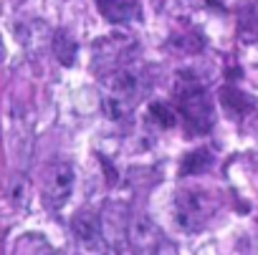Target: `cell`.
<instances>
[{"label":"cell","mask_w":258,"mask_h":255,"mask_svg":"<svg viewBox=\"0 0 258 255\" xmlns=\"http://www.w3.org/2000/svg\"><path fill=\"white\" fill-rule=\"evenodd\" d=\"M94 3L109 23H129L142 18L140 0H94Z\"/></svg>","instance_id":"7"},{"label":"cell","mask_w":258,"mask_h":255,"mask_svg":"<svg viewBox=\"0 0 258 255\" xmlns=\"http://www.w3.org/2000/svg\"><path fill=\"white\" fill-rule=\"evenodd\" d=\"M8 197H11V205L23 210L28 205V182L26 177H11L8 180Z\"/></svg>","instance_id":"13"},{"label":"cell","mask_w":258,"mask_h":255,"mask_svg":"<svg viewBox=\"0 0 258 255\" xmlns=\"http://www.w3.org/2000/svg\"><path fill=\"white\" fill-rule=\"evenodd\" d=\"M71 232H74V240L79 247L84 250H104L106 245V237H104V227H101V217L89 212V210H81L74 215L71 220Z\"/></svg>","instance_id":"6"},{"label":"cell","mask_w":258,"mask_h":255,"mask_svg":"<svg viewBox=\"0 0 258 255\" xmlns=\"http://www.w3.org/2000/svg\"><path fill=\"white\" fill-rule=\"evenodd\" d=\"M126 242L140 252H157L165 242L162 230L157 227V222L147 215H135L129 217V227H126Z\"/></svg>","instance_id":"5"},{"label":"cell","mask_w":258,"mask_h":255,"mask_svg":"<svg viewBox=\"0 0 258 255\" xmlns=\"http://www.w3.org/2000/svg\"><path fill=\"white\" fill-rule=\"evenodd\" d=\"M180 114L182 119L192 126V132H200L205 134L213 121H215V114H213V104L205 94V89L200 86V81L195 78H180Z\"/></svg>","instance_id":"3"},{"label":"cell","mask_w":258,"mask_h":255,"mask_svg":"<svg viewBox=\"0 0 258 255\" xmlns=\"http://www.w3.org/2000/svg\"><path fill=\"white\" fill-rule=\"evenodd\" d=\"M104 99H101V109L111 121H124L132 116L137 101L147 94V81L145 76L132 68V66H116L111 68L104 81Z\"/></svg>","instance_id":"1"},{"label":"cell","mask_w":258,"mask_h":255,"mask_svg":"<svg viewBox=\"0 0 258 255\" xmlns=\"http://www.w3.org/2000/svg\"><path fill=\"white\" fill-rule=\"evenodd\" d=\"M135 48V43L129 41L126 36H106V38H101V41H96L94 43V58L96 61H101V63H114V68H116V61L124 56V53H129Z\"/></svg>","instance_id":"9"},{"label":"cell","mask_w":258,"mask_h":255,"mask_svg":"<svg viewBox=\"0 0 258 255\" xmlns=\"http://www.w3.org/2000/svg\"><path fill=\"white\" fill-rule=\"evenodd\" d=\"M76 187V169L71 162H53L43 177V200L51 210H61Z\"/></svg>","instance_id":"4"},{"label":"cell","mask_w":258,"mask_h":255,"mask_svg":"<svg viewBox=\"0 0 258 255\" xmlns=\"http://www.w3.org/2000/svg\"><path fill=\"white\" fill-rule=\"evenodd\" d=\"M51 48H53V56L61 66H74L76 63V56H79V43L76 38L69 33V31H56L53 38H51Z\"/></svg>","instance_id":"10"},{"label":"cell","mask_w":258,"mask_h":255,"mask_svg":"<svg viewBox=\"0 0 258 255\" xmlns=\"http://www.w3.org/2000/svg\"><path fill=\"white\" fill-rule=\"evenodd\" d=\"M213 164V157L208 149H195L190 152L185 159H182V167H180V175L182 177H195V175H203L208 172V167Z\"/></svg>","instance_id":"12"},{"label":"cell","mask_w":258,"mask_h":255,"mask_svg":"<svg viewBox=\"0 0 258 255\" xmlns=\"http://www.w3.org/2000/svg\"><path fill=\"white\" fill-rule=\"evenodd\" d=\"M99 217H101V227H104L106 245H116V242H124V240H126L129 217H126V210H124V207H119V205H106Z\"/></svg>","instance_id":"8"},{"label":"cell","mask_w":258,"mask_h":255,"mask_svg":"<svg viewBox=\"0 0 258 255\" xmlns=\"http://www.w3.org/2000/svg\"><path fill=\"white\" fill-rule=\"evenodd\" d=\"M150 116H152L160 126H175V121H177V111L170 109L167 104H152V106H150Z\"/></svg>","instance_id":"14"},{"label":"cell","mask_w":258,"mask_h":255,"mask_svg":"<svg viewBox=\"0 0 258 255\" xmlns=\"http://www.w3.org/2000/svg\"><path fill=\"white\" fill-rule=\"evenodd\" d=\"M18 38H21V43H23L26 48L41 51L53 36H51V31L46 28V23H41V21H28V23H23V26L18 28Z\"/></svg>","instance_id":"11"},{"label":"cell","mask_w":258,"mask_h":255,"mask_svg":"<svg viewBox=\"0 0 258 255\" xmlns=\"http://www.w3.org/2000/svg\"><path fill=\"white\" fill-rule=\"evenodd\" d=\"M218 210H220V197L205 185H187L177 190L175 205H172L175 222L187 232L203 230L218 215Z\"/></svg>","instance_id":"2"}]
</instances>
